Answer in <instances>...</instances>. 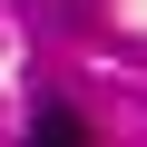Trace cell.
I'll list each match as a JSON object with an SVG mask.
<instances>
[{
  "label": "cell",
  "instance_id": "cell-1",
  "mask_svg": "<svg viewBox=\"0 0 147 147\" xmlns=\"http://www.w3.org/2000/svg\"><path fill=\"white\" fill-rule=\"evenodd\" d=\"M30 147H88V118L79 108H39L30 118Z\"/></svg>",
  "mask_w": 147,
  "mask_h": 147
}]
</instances>
